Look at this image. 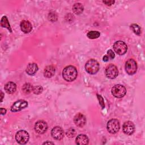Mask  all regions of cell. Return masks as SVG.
Returning a JSON list of instances; mask_svg holds the SVG:
<instances>
[{"label":"cell","mask_w":145,"mask_h":145,"mask_svg":"<svg viewBox=\"0 0 145 145\" xmlns=\"http://www.w3.org/2000/svg\"><path fill=\"white\" fill-rule=\"evenodd\" d=\"M106 56H108V57L109 58V59H113L115 57V54H114V53L113 52V51L111 49H109L107 51V54Z\"/></svg>","instance_id":"27"},{"label":"cell","mask_w":145,"mask_h":145,"mask_svg":"<svg viewBox=\"0 0 145 145\" xmlns=\"http://www.w3.org/2000/svg\"><path fill=\"white\" fill-rule=\"evenodd\" d=\"M21 30L25 33H29L32 29V26L31 23L28 20H23L20 23Z\"/></svg>","instance_id":"14"},{"label":"cell","mask_w":145,"mask_h":145,"mask_svg":"<svg viewBox=\"0 0 145 145\" xmlns=\"http://www.w3.org/2000/svg\"><path fill=\"white\" fill-rule=\"evenodd\" d=\"M28 106V102L24 100H19L15 101L11 107V110L13 112L20 111Z\"/></svg>","instance_id":"9"},{"label":"cell","mask_w":145,"mask_h":145,"mask_svg":"<svg viewBox=\"0 0 145 145\" xmlns=\"http://www.w3.org/2000/svg\"><path fill=\"white\" fill-rule=\"evenodd\" d=\"M33 86L30 83H25L22 87V90L25 93H29L32 91Z\"/></svg>","instance_id":"22"},{"label":"cell","mask_w":145,"mask_h":145,"mask_svg":"<svg viewBox=\"0 0 145 145\" xmlns=\"http://www.w3.org/2000/svg\"><path fill=\"white\" fill-rule=\"evenodd\" d=\"M131 29L133 30V31L137 35H140L141 33V29L140 27L136 24H132L130 25Z\"/></svg>","instance_id":"23"},{"label":"cell","mask_w":145,"mask_h":145,"mask_svg":"<svg viewBox=\"0 0 145 145\" xmlns=\"http://www.w3.org/2000/svg\"><path fill=\"white\" fill-rule=\"evenodd\" d=\"M3 93L2 92H1V101L3 100Z\"/></svg>","instance_id":"33"},{"label":"cell","mask_w":145,"mask_h":145,"mask_svg":"<svg viewBox=\"0 0 145 145\" xmlns=\"http://www.w3.org/2000/svg\"><path fill=\"white\" fill-rule=\"evenodd\" d=\"M48 17H49V20H51V21H53V22L56 21L57 19V16L56 14H55L54 12L53 13H52V12L49 13Z\"/></svg>","instance_id":"26"},{"label":"cell","mask_w":145,"mask_h":145,"mask_svg":"<svg viewBox=\"0 0 145 145\" xmlns=\"http://www.w3.org/2000/svg\"><path fill=\"white\" fill-rule=\"evenodd\" d=\"M5 90L8 93H12L15 92L16 85L12 82H8L5 85Z\"/></svg>","instance_id":"16"},{"label":"cell","mask_w":145,"mask_h":145,"mask_svg":"<svg viewBox=\"0 0 145 145\" xmlns=\"http://www.w3.org/2000/svg\"><path fill=\"white\" fill-rule=\"evenodd\" d=\"M43 90V88L41 86H34L33 87V89H32V92L36 95H39L40 93H41L42 92Z\"/></svg>","instance_id":"24"},{"label":"cell","mask_w":145,"mask_h":145,"mask_svg":"<svg viewBox=\"0 0 145 145\" xmlns=\"http://www.w3.org/2000/svg\"><path fill=\"white\" fill-rule=\"evenodd\" d=\"M105 73L107 78L109 79H114L118 74V70L116 66L110 64L106 67Z\"/></svg>","instance_id":"8"},{"label":"cell","mask_w":145,"mask_h":145,"mask_svg":"<svg viewBox=\"0 0 145 145\" xmlns=\"http://www.w3.org/2000/svg\"><path fill=\"white\" fill-rule=\"evenodd\" d=\"M84 7L83 5L80 3H75L72 6V11L74 14L76 15H79L83 12Z\"/></svg>","instance_id":"19"},{"label":"cell","mask_w":145,"mask_h":145,"mask_svg":"<svg viewBox=\"0 0 145 145\" xmlns=\"http://www.w3.org/2000/svg\"><path fill=\"white\" fill-rule=\"evenodd\" d=\"M75 130L72 128H70L66 131V135L69 138H72L75 135Z\"/></svg>","instance_id":"25"},{"label":"cell","mask_w":145,"mask_h":145,"mask_svg":"<svg viewBox=\"0 0 145 145\" xmlns=\"http://www.w3.org/2000/svg\"><path fill=\"white\" fill-rule=\"evenodd\" d=\"M126 92V88L121 84H116L112 88V95L117 98L123 97Z\"/></svg>","instance_id":"3"},{"label":"cell","mask_w":145,"mask_h":145,"mask_svg":"<svg viewBox=\"0 0 145 145\" xmlns=\"http://www.w3.org/2000/svg\"><path fill=\"white\" fill-rule=\"evenodd\" d=\"M89 139L87 135L80 134L76 138V143L80 145H85L88 143Z\"/></svg>","instance_id":"18"},{"label":"cell","mask_w":145,"mask_h":145,"mask_svg":"<svg viewBox=\"0 0 145 145\" xmlns=\"http://www.w3.org/2000/svg\"><path fill=\"white\" fill-rule=\"evenodd\" d=\"M29 138L28 133L25 130L18 131L15 135V139L20 144H26Z\"/></svg>","instance_id":"4"},{"label":"cell","mask_w":145,"mask_h":145,"mask_svg":"<svg viewBox=\"0 0 145 145\" xmlns=\"http://www.w3.org/2000/svg\"><path fill=\"white\" fill-rule=\"evenodd\" d=\"M113 49L117 54L119 55H123L126 53L127 50V46L123 41H118L114 44Z\"/></svg>","instance_id":"5"},{"label":"cell","mask_w":145,"mask_h":145,"mask_svg":"<svg viewBox=\"0 0 145 145\" xmlns=\"http://www.w3.org/2000/svg\"><path fill=\"white\" fill-rule=\"evenodd\" d=\"M43 144H53L54 143L53 142H44Z\"/></svg>","instance_id":"32"},{"label":"cell","mask_w":145,"mask_h":145,"mask_svg":"<svg viewBox=\"0 0 145 145\" xmlns=\"http://www.w3.org/2000/svg\"><path fill=\"white\" fill-rule=\"evenodd\" d=\"M55 67L52 65H49L46 66L44 71V75L46 78H51L54 75L55 73Z\"/></svg>","instance_id":"17"},{"label":"cell","mask_w":145,"mask_h":145,"mask_svg":"<svg viewBox=\"0 0 145 145\" xmlns=\"http://www.w3.org/2000/svg\"><path fill=\"white\" fill-rule=\"evenodd\" d=\"M106 127L109 133L115 134L117 133L120 129V122L117 119H112L108 122Z\"/></svg>","instance_id":"6"},{"label":"cell","mask_w":145,"mask_h":145,"mask_svg":"<svg viewBox=\"0 0 145 145\" xmlns=\"http://www.w3.org/2000/svg\"><path fill=\"white\" fill-rule=\"evenodd\" d=\"M109 59V58L108 57V56H107L106 55H105V56H104V57H103V61H104V62H107Z\"/></svg>","instance_id":"31"},{"label":"cell","mask_w":145,"mask_h":145,"mask_svg":"<svg viewBox=\"0 0 145 145\" xmlns=\"http://www.w3.org/2000/svg\"><path fill=\"white\" fill-rule=\"evenodd\" d=\"M100 35V33L98 31H91L87 33V37L91 39H95L98 38Z\"/></svg>","instance_id":"21"},{"label":"cell","mask_w":145,"mask_h":145,"mask_svg":"<svg viewBox=\"0 0 145 145\" xmlns=\"http://www.w3.org/2000/svg\"><path fill=\"white\" fill-rule=\"evenodd\" d=\"M6 112V110L5 108H1V113L2 115L5 114Z\"/></svg>","instance_id":"30"},{"label":"cell","mask_w":145,"mask_h":145,"mask_svg":"<svg viewBox=\"0 0 145 145\" xmlns=\"http://www.w3.org/2000/svg\"><path fill=\"white\" fill-rule=\"evenodd\" d=\"M137 70V64L133 59H129L125 64V70L129 75L134 74Z\"/></svg>","instance_id":"7"},{"label":"cell","mask_w":145,"mask_h":145,"mask_svg":"<svg viewBox=\"0 0 145 145\" xmlns=\"http://www.w3.org/2000/svg\"><path fill=\"white\" fill-rule=\"evenodd\" d=\"M97 97L99 99V101L100 103V105L101 106V108H104L105 107V104H104V100H103V98L101 96L99 95H97Z\"/></svg>","instance_id":"28"},{"label":"cell","mask_w":145,"mask_h":145,"mask_svg":"<svg viewBox=\"0 0 145 145\" xmlns=\"http://www.w3.org/2000/svg\"><path fill=\"white\" fill-rule=\"evenodd\" d=\"M122 130L126 135H131L134 133L135 130V126L134 123L131 121L125 122L122 126Z\"/></svg>","instance_id":"12"},{"label":"cell","mask_w":145,"mask_h":145,"mask_svg":"<svg viewBox=\"0 0 145 145\" xmlns=\"http://www.w3.org/2000/svg\"><path fill=\"white\" fill-rule=\"evenodd\" d=\"M99 63L94 59H91L88 60L85 65V69L86 71L90 74H95L99 70Z\"/></svg>","instance_id":"2"},{"label":"cell","mask_w":145,"mask_h":145,"mask_svg":"<svg viewBox=\"0 0 145 145\" xmlns=\"http://www.w3.org/2000/svg\"><path fill=\"white\" fill-rule=\"evenodd\" d=\"M103 2L107 6H111L114 3V1H103Z\"/></svg>","instance_id":"29"},{"label":"cell","mask_w":145,"mask_h":145,"mask_svg":"<svg viewBox=\"0 0 145 145\" xmlns=\"http://www.w3.org/2000/svg\"><path fill=\"white\" fill-rule=\"evenodd\" d=\"M48 129L47 123L42 120L38 121L35 125V130L39 134H43Z\"/></svg>","instance_id":"10"},{"label":"cell","mask_w":145,"mask_h":145,"mask_svg":"<svg viewBox=\"0 0 145 145\" xmlns=\"http://www.w3.org/2000/svg\"><path fill=\"white\" fill-rule=\"evenodd\" d=\"M1 25L2 27H5V28H7L10 31V32H12V30L11 29V27H10V25L9 24V22L6 16H3L1 20Z\"/></svg>","instance_id":"20"},{"label":"cell","mask_w":145,"mask_h":145,"mask_svg":"<svg viewBox=\"0 0 145 145\" xmlns=\"http://www.w3.org/2000/svg\"><path fill=\"white\" fill-rule=\"evenodd\" d=\"M78 75L76 69L73 66H66L62 71V76L63 79L67 82L74 80Z\"/></svg>","instance_id":"1"},{"label":"cell","mask_w":145,"mask_h":145,"mask_svg":"<svg viewBox=\"0 0 145 145\" xmlns=\"http://www.w3.org/2000/svg\"><path fill=\"white\" fill-rule=\"evenodd\" d=\"M74 122L77 126L82 127L86 124V119L83 114L79 113L75 116L74 118Z\"/></svg>","instance_id":"13"},{"label":"cell","mask_w":145,"mask_h":145,"mask_svg":"<svg viewBox=\"0 0 145 145\" xmlns=\"http://www.w3.org/2000/svg\"><path fill=\"white\" fill-rule=\"evenodd\" d=\"M38 70V66L35 63H29L26 68V72L30 75H34Z\"/></svg>","instance_id":"15"},{"label":"cell","mask_w":145,"mask_h":145,"mask_svg":"<svg viewBox=\"0 0 145 145\" xmlns=\"http://www.w3.org/2000/svg\"><path fill=\"white\" fill-rule=\"evenodd\" d=\"M51 135L54 139L57 140H61L64 136V132L61 127L56 126L52 130Z\"/></svg>","instance_id":"11"}]
</instances>
